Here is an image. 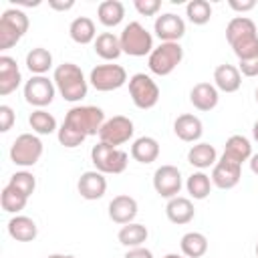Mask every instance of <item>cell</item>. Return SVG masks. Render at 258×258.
Here are the masks:
<instances>
[{"mask_svg":"<svg viewBox=\"0 0 258 258\" xmlns=\"http://www.w3.org/2000/svg\"><path fill=\"white\" fill-rule=\"evenodd\" d=\"M226 40L232 46L238 60H246L258 54V30L252 18L234 16L226 26Z\"/></svg>","mask_w":258,"mask_h":258,"instance_id":"cell-1","label":"cell"},{"mask_svg":"<svg viewBox=\"0 0 258 258\" xmlns=\"http://www.w3.org/2000/svg\"><path fill=\"white\" fill-rule=\"evenodd\" d=\"M52 81H54V87L60 93V97L69 103H79L87 97L89 81L85 79L81 67L75 62L58 64L52 73Z\"/></svg>","mask_w":258,"mask_h":258,"instance_id":"cell-2","label":"cell"},{"mask_svg":"<svg viewBox=\"0 0 258 258\" xmlns=\"http://www.w3.org/2000/svg\"><path fill=\"white\" fill-rule=\"evenodd\" d=\"M105 113L101 107H95V105H75L67 111L64 115V125H69L71 129L79 131L81 135L85 137H91V135H99L103 123H105Z\"/></svg>","mask_w":258,"mask_h":258,"instance_id":"cell-3","label":"cell"},{"mask_svg":"<svg viewBox=\"0 0 258 258\" xmlns=\"http://www.w3.org/2000/svg\"><path fill=\"white\" fill-rule=\"evenodd\" d=\"M119 42H121V50L129 56H149L151 50L155 48L153 34L137 20L123 26L119 34Z\"/></svg>","mask_w":258,"mask_h":258,"instance_id":"cell-4","label":"cell"},{"mask_svg":"<svg viewBox=\"0 0 258 258\" xmlns=\"http://www.w3.org/2000/svg\"><path fill=\"white\" fill-rule=\"evenodd\" d=\"M30 20L20 8H6L0 16V50L12 48L26 34Z\"/></svg>","mask_w":258,"mask_h":258,"instance_id":"cell-5","label":"cell"},{"mask_svg":"<svg viewBox=\"0 0 258 258\" xmlns=\"http://www.w3.org/2000/svg\"><path fill=\"white\" fill-rule=\"evenodd\" d=\"M183 60V48L179 42H161L147 56V67L157 77L171 75Z\"/></svg>","mask_w":258,"mask_h":258,"instance_id":"cell-6","label":"cell"},{"mask_svg":"<svg viewBox=\"0 0 258 258\" xmlns=\"http://www.w3.org/2000/svg\"><path fill=\"white\" fill-rule=\"evenodd\" d=\"M91 161L95 165L97 171L101 173H123L127 169V163H129V155L127 151H123L121 147H113V145H107V143H97L93 145L91 149Z\"/></svg>","mask_w":258,"mask_h":258,"instance_id":"cell-7","label":"cell"},{"mask_svg":"<svg viewBox=\"0 0 258 258\" xmlns=\"http://www.w3.org/2000/svg\"><path fill=\"white\" fill-rule=\"evenodd\" d=\"M44 145L36 133H22L10 147V161L18 167H32L42 157Z\"/></svg>","mask_w":258,"mask_h":258,"instance_id":"cell-8","label":"cell"},{"mask_svg":"<svg viewBox=\"0 0 258 258\" xmlns=\"http://www.w3.org/2000/svg\"><path fill=\"white\" fill-rule=\"evenodd\" d=\"M127 85H129V97H131V101H133V105L137 109L147 111V109H153L157 105V101H159V87H157V83L149 75L135 73V75L129 77Z\"/></svg>","mask_w":258,"mask_h":258,"instance_id":"cell-9","label":"cell"},{"mask_svg":"<svg viewBox=\"0 0 258 258\" xmlns=\"http://www.w3.org/2000/svg\"><path fill=\"white\" fill-rule=\"evenodd\" d=\"M125 83H129V79H127V71L121 64L105 62V64H97L89 73V85L95 91H101V93L117 91Z\"/></svg>","mask_w":258,"mask_h":258,"instance_id":"cell-10","label":"cell"},{"mask_svg":"<svg viewBox=\"0 0 258 258\" xmlns=\"http://www.w3.org/2000/svg\"><path fill=\"white\" fill-rule=\"evenodd\" d=\"M54 95H56L54 81L48 79L46 75H32L24 83V101L36 109H44L46 105H50Z\"/></svg>","mask_w":258,"mask_h":258,"instance_id":"cell-11","label":"cell"},{"mask_svg":"<svg viewBox=\"0 0 258 258\" xmlns=\"http://www.w3.org/2000/svg\"><path fill=\"white\" fill-rule=\"evenodd\" d=\"M133 133H135L133 121L125 115H115L103 123L101 131H99V141L113 145V147H119V145L127 143L133 137Z\"/></svg>","mask_w":258,"mask_h":258,"instance_id":"cell-12","label":"cell"},{"mask_svg":"<svg viewBox=\"0 0 258 258\" xmlns=\"http://www.w3.org/2000/svg\"><path fill=\"white\" fill-rule=\"evenodd\" d=\"M183 187V177H181V171L175 167V165H159L153 173V189L165 198V200H171L175 198Z\"/></svg>","mask_w":258,"mask_h":258,"instance_id":"cell-13","label":"cell"},{"mask_svg":"<svg viewBox=\"0 0 258 258\" xmlns=\"http://www.w3.org/2000/svg\"><path fill=\"white\" fill-rule=\"evenodd\" d=\"M153 32L161 42H179V38L185 34V22L181 16L173 12H165L155 18Z\"/></svg>","mask_w":258,"mask_h":258,"instance_id":"cell-14","label":"cell"},{"mask_svg":"<svg viewBox=\"0 0 258 258\" xmlns=\"http://www.w3.org/2000/svg\"><path fill=\"white\" fill-rule=\"evenodd\" d=\"M212 183L218 189H232L240 183L242 177V165L236 161H230L226 157H220L216 165L212 167Z\"/></svg>","mask_w":258,"mask_h":258,"instance_id":"cell-15","label":"cell"},{"mask_svg":"<svg viewBox=\"0 0 258 258\" xmlns=\"http://www.w3.org/2000/svg\"><path fill=\"white\" fill-rule=\"evenodd\" d=\"M77 189L81 194V198L89 200V202H95V200H101L107 191V179H105V173L97 171V169H91V171H85L81 173L79 181H77Z\"/></svg>","mask_w":258,"mask_h":258,"instance_id":"cell-16","label":"cell"},{"mask_svg":"<svg viewBox=\"0 0 258 258\" xmlns=\"http://www.w3.org/2000/svg\"><path fill=\"white\" fill-rule=\"evenodd\" d=\"M137 210H139L137 200L133 196H127V194H119L109 202V218L121 226L131 224L137 216Z\"/></svg>","mask_w":258,"mask_h":258,"instance_id":"cell-17","label":"cell"},{"mask_svg":"<svg viewBox=\"0 0 258 258\" xmlns=\"http://www.w3.org/2000/svg\"><path fill=\"white\" fill-rule=\"evenodd\" d=\"M218 101H220V91L216 89L214 83H198L189 91V103L198 111L208 113L218 107Z\"/></svg>","mask_w":258,"mask_h":258,"instance_id":"cell-18","label":"cell"},{"mask_svg":"<svg viewBox=\"0 0 258 258\" xmlns=\"http://www.w3.org/2000/svg\"><path fill=\"white\" fill-rule=\"evenodd\" d=\"M20 83H22V75L16 64V58L2 54L0 56V95L6 97L14 93L20 87Z\"/></svg>","mask_w":258,"mask_h":258,"instance_id":"cell-19","label":"cell"},{"mask_svg":"<svg viewBox=\"0 0 258 258\" xmlns=\"http://www.w3.org/2000/svg\"><path fill=\"white\" fill-rule=\"evenodd\" d=\"M173 133L185 143H198L204 133V123L198 115L183 113L173 121Z\"/></svg>","mask_w":258,"mask_h":258,"instance_id":"cell-20","label":"cell"},{"mask_svg":"<svg viewBox=\"0 0 258 258\" xmlns=\"http://www.w3.org/2000/svg\"><path fill=\"white\" fill-rule=\"evenodd\" d=\"M165 216L171 224H177V226H183V224H189L196 216V208L191 204L189 198H183V196H175L171 200H167L165 204Z\"/></svg>","mask_w":258,"mask_h":258,"instance_id":"cell-21","label":"cell"},{"mask_svg":"<svg viewBox=\"0 0 258 258\" xmlns=\"http://www.w3.org/2000/svg\"><path fill=\"white\" fill-rule=\"evenodd\" d=\"M214 85L222 93H236L242 87V75L234 64H218L214 69Z\"/></svg>","mask_w":258,"mask_h":258,"instance_id":"cell-22","label":"cell"},{"mask_svg":"<svg viewBox=\"0 0 258 258\" xmlns=\"http://www.w3.org/2000/svg\"><path fill=\"white\" fill-rule=\"evenodd\" d=\"M216 161H218V151L210 143H204V141L194 143L189 147V151H187V163L191 167H196L198 171H204L208 167H214Z\"/></svg>","mask_w":258,"mask_h":258,"instance_id":"cell-23","label":"cell"},{"mask_svg":"<svg viewBox=\"0 0 258 258\" xmlns=\"http://www.w3.org/2000/svg\"><path fill=\"white\" fill-rule=\"evenodd\" d=\"M131 157L137 161V163H153L157 157H159V141L151 135H143V137H137L133 143H131Z\"/></svg>","mask_w":258,"mask_h":258,"instance_id":"cell-24","label":"cell"},{"mask_svg":"<svg viewBox=\"0 0 258 258\" xmlns=\"http://www.w3.org/2000/svg\"><path fill=\"white\" fill-rule=\"evenodd\" d=\"M8 234L16 242H32L38 236V226L32 218L16 214L8 220Z\"/></svg>","mask_w":258,"mask_h":258,"instance_id":"cell-25","label":"cell"},{"mask_svg":"<svg viewBox=\"0 0 258 258\" xmlns=\"http://www.w3.org/2000/svg\"><path fill=\"white\" fill-rule=\"evenodd\" d=\"M222 157H226V159L236 161V163L242 165L244 161H248L252 157V143H250V139L244 137V135H232V137H228V141L224 145Z\"/></svg>","mask_w":258,"mask_h":258,"instance_id":"cell-26","label":"cell"},{"mask_svg":"<svg viewBox=\"0 0 258 258\" xmlns=\"http://www.w3.org/2000/svg\"><path fill=\"white\" fill-rule=\"evenodd\" d=\"M69 36L77 44H91V42H95V38L99 34H97L95 22L89 16H77L69 24Z\"/></svg>","mask_w":258,"mask_h":258,"instance_id":"cell-27","label":"cell"},{"mask_svg":"<svg viewBox=\"0 0 258 258\" xmlns=\"http://www.w3.org/2000/svg\"><path fill=\"white\" fill-rule=\"evenodd\" d=\"M97 18L107 28L119 26L123 22V18H125V6H123V2H119V0H103L99 4V8H97Z\"/></svg>","mask_w":258,"mask_h":258,"instance_id":"cell-28","label":"cell"},{"mask_svg":"<svg viewBox=\"0 0 258 258\" xmlns=\"http://www.w3.org/2000/svg\"><path fill=\"white\" fill-rule=\"evenodd\" d=\"M93 46H95L97 56H101L103 60H117V58L123 54L119 36H115L113 32H101V34L95 38Z\"/></svg>","mask_w":258,"mask_h":258,"instance_id":"cell-29","label":"cell"},{"mask_svg":"<svg viewBox=\"0 0 258 258\" xmlns=\"http://www.w3.org/2000/svg\"><path fill=\"white\" fill-rule=\"evenodd\" d=\"M26 69L32 75H46L52 69V54L48 48L36 46L26 52Z\"/></svg>","mask_w":258,"mask_h":258,"instance_id":"cell-30","label":"cell"},{"mask_svg":"<svg viewBox=\"0 0 258 258\" xmlns=\"http://www.w3.org/2000/svg\"><path fill=\"white\" fill-rule=\"evenodd\" d=\"M149 232L143 224H137V222H131V224H125L121 226L119 234H117V240L125 246V248H139L143 246V242L147 240Z\"/></svg>","mask_w":258,"mask_h":258,"instance_id":"cell-31","label":"cell"},{"mask_svg":"<svg viewBox=\"0 0 258 258\" xmlns=\"http://www.w3.org/2000/svg\"><path fill=\"white\" fill-rule=\"evenodd\" d=\"M181 254L187 258H202L208 252V238L202 232H187L179 240Z\"/></svg>","mask_w":258,"mask_h":258,"instance_id":"cell-32","label":"cell"},{"mask_svg":"<svg viewBox=\"0 0 258 258\" xmlns=\"http://www.w3.org/2000/svg\"><path fill=\"white\" fill-rule=\"evenodd\" d=\"M26 202H28V198L22 194V191H18L14 185H10V183H6L4 187H2V194H0V206H2V210L6 212V214H18V212H22L24 208H26Z\"/></svg>","mask_w":258,"mask_h":258,"instance_id":"cell-33","label":"cell"},{"mask_svg":"<svg viewBox=\"0 0 258 258\" xmlns=\"http://www.w3.org/2000/svg\"><path fill=\"white\" fill-rule=\"evenodd\" d=\"M28 125H30V129L36 135H50V133L58 131V125H56L54 115H50L44 109H34L30 113V117H28Z\"/></svg>","mask_w":258,"mask_h":258,"instance_id":"cell-34","label":"cell"},{"mask_svg":"<svg viewBox=\"0 0 258 258\" xmlns=\"http://www.w3.org/2000/svg\"><path fill=\"white\" fill-rule=\"evenodd\" d=\"M212 177L204 171H194L187 179H185V189L194 200H206L212 191Z\"/></svg>","mask_w":258,"mask_h":258,"instance_id":"cell-35","label":"cell"},{"mask_svg":"<svg viewBox=\"0 0 258 258\" xmlns=\"http://www.w3.org/2000/svg\"><path fill=\"white\" fill-rule=\"evenodd\" d=\"M185 16L191 24L204 26L212 18V6H210L208 0H189L185 4Z\"/></svg>","mask_w":258,"mask_h":258,"instance_id":"cell-36","label":"cell"},{"mask_svg":"<svg viewBox=\"0 0 258 258\" xmlns=\"http://www.w3.org/2000/svg\"><path fill=\"white\" fill-rule=\"evenodd\" d=\"M8 183L14 185L18 191H22L26 198H30V196L34 194V189H36V177H34L30 171H26V169L12 173L10 179H8Z\"/></svg>","mask_w":258,"mask_h":258,"instance_id":"cell-37","label":"cell"},{"mask_svg":"<svg viewBox=\"0 0 258 258\" xmlns=\"http://www.w3.org/2000/svg\"><path fill=\"white\" fill-rule=\"evenodd\" d=\"M56 139H58V143H60L62 147H67V149H75V147H79L87 137L62 123V125L58 127V131H56Z\"/></svg>","mask_w":258,"mask_h":258,"instance_id":"cell-38","label":"cell"},{"mask_svg":"<svg viewBox=\"0 0 258 258\" xmlns=\"http://www.w3.org/2000/svg\"><path fill=\"white\" fill-rule=\"evenodd\" d=\"M133 6L141 16H155L161 10V2L159 0H135Z\"/></svg>","mask_w":258,"mask_h":258,"instance_id":"cell-39","label":"cell"},{"mask_svg":"<svg viewBox=\"0 0 258 258\" xmlns=\"http://www.w3.org/2000/svg\"><path fill=\"white\" fill-rule=\"evenodd\" d=\"M16 121V115H14V109L10 105H0V131L2 133H8L12 129Z\"/></svg>","mask_w":258,"mask_h":258,"instance_id":"cell-40","label":"cell"},{"mask_svg":"<svg viewBox=\"0 0 258 258\" xmlns=\"http://www.w3.org/2000/svg\"><path fill=\"white\" fill-rule=\"evenodd\" d=\"M238 71L244 77H258V54L246 60H238Z\"/></svg>","mask_w":258,"mask_h":258,"instance_id":"cell-41","label":"cell"},{"mask_svg":"<svg viewBox=\"0 0 258 258\" xmlns=\"http://www.w3.org/2000/svg\"><path fill=\"white\" fill-rule=\"evenodd\" d=\"M228 6L232 8V10H236V12H250V10H254L256 8V0H228Z\"/></svg>","mask_w":258,"mask_h":258,"instance_id":"cell-42","label":"cell"},{"mask_svg":"<svg viewBox=\"0 0 258 258\" xmlns=\"http://www.w3.org/2000/svg\"><path fill=\"white\" fill-rule=\"evenodd\" d=\"M123 258H153V252L145 246H139V248H129Z\"/></svg>","mask_w":258,"mask_h":258,"instance_id":"cell-43","label":"cell"},{"mask_svg":"<svg viewBox=\"0 0 258 258\" xmlns=\"http://www.w3.org/2000/svg\"><path fill=\"white\" fill-rule=\"evenodd\" d=\"M48 6H50L52 10H62V12H67V10H71V8L75 6V2H73V0H67V2H58V0H50V2H48Z\"/></svg>","mask_w":258,"mask_h":258,"instance_id":"cell-44","label":"cell"},{"mask_svg":"<svg viewBox=\"0 0 258 258\" xmlns=\"http://www.w3.org/2000/svg\"><path fill=\"white\" fill-rule=\"evenodd\" d=\"M248 163H250V171L254 175H258V153H252V157L248 159Z\"/></svg>","mask_w":258,"mask_h":258,"instance_id":"cell-45","label":"cell"},{"mask_svg":"<svg viewBox=\"0 0 258 258\" xmlns=\"http://www.w3.org/2000/svg\"><path fill=\"white\" fill-rule=\"evenodd\" d=\"M252 137L258 143V121H254V125H252Z\"/></svg>","mask_w":258,"mask_h":258,"instance_id":"cell-46","label":"cell"},{"mask_svg":"<svg viewBox=\"0 0 258 258\" xmlns=\"http://www.w3.org/2000/svg\"><path fill=\"white\" fill-rule=\"evenodd\" d=\"M46 258H75L73 254H50V256H46Z\"/></svg>","mask_w":258,"mask_h":258,"instance_id":"cell-47","label":"cell"},{"mask_svg":"<svg viewBox=\"0 0 258 258\" xmlns=\"http://www.w3.org/2000/svg\"><path fill=\"white\" fill-rule=\"evenodd\" d=\"M163 258H187V256H183V254H165Z\"/></svg>","mask_w":258,"mask_h":258,"instance_id":"cell-48","label":"cell"},{"mask_svg":"<svg viewBox=\"0 0 258 258\" xmlns=\"http://www.w3.org/2000/svg\"><path fill=\"white\" fill-rule=\"evenodd\" d=\"M256 258H258V242H256Z\"/></svg>","mask_w":258,"mask_h":258,"instance_id":"cell-49","label":"cell"},{"mask_svg":"<svg viewBox=\"0 0 258 258\" xmlns=\"http://www.w3.org/2000/svg\"><path fill=\"white\" fill-rule=\"evenodd\" d=\"M256 103H258V87H256Z\"/></svg>","mask_w":258,"mask_h":258,"instance_id":"cell-50","label":"cell"}]
</instances>
